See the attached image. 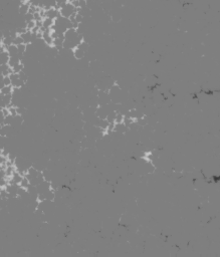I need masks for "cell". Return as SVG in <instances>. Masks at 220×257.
<instances>
[{
  "label": "cell",
  "mask_w": 220,
  "mask_h": 257,
  "mask_svg": "<svg viewBox=\"0 0 220 257\" xmlns=\"http://www.w3.org/2000/svg\"><path fill=\"white\" fill-rule=\"evenodd\" d=\"M58 10H59V15L62 16V17L65 18H71L72 14H74L78 11V9L74 7V4L69 1H64L62 2V4L58 7Z\"/></svg>",
  "instance_id": "1"
},
{
  "label": "cell",
  "mask_w": 220,
  "mask_h": 257,
  "mask_svg": "<svg viewBox=\"0 0 220 257\" xmlns=\"http://www.w3.org/2000/svg\"><path fill=\"white\" fill-rule=\"evenodd\" d=\"M88 47V43H86L85 40L81 41L79 45H76V47L72 49V53H74V57H76V59H81V58L85 56Z\"/></svg>",
  "instance_id": "2"
},
{
  "label": "cell",
  "mask_w": 220,
  "mask_h": 257,
  "mask_svg": "<svg viewBox=\"0 0 220 257\" xmlns=\"http://www.w3.org/2000/svg\"><path fill=\"white\" fill-rule=\"evenodd\" d=\"M29 9H30V4L28 3V2L24 1V2H22V3L20 4V6H19V8H18V10H19L20 15L23 16V15H25L26 13L29 12Z\"/></svg>",
  "instance_id": "3"
},
{
  "label": "cell",
  "mask_w": 220,
  "mask_h": 257,
  "mask_svg": "<svg viewBox=\"0 0 220 257\" xmlns=\"http://www.w3.org/2000/svg\"><path fill=\"white\" fill-rule=\"evenodd\" d=\"M12 91H13V88L11 86H5L0 89V93H1L2 96L12 95Z\"/></svg>",
  "instance_id": "4"
},
{
  "label": "cell",
  "mask_w": 220,
  "mask_h": 257,
  "mask_svg": "<svg viewBox=\"0 0 220 257\" xmlns=\"http://www.w3.org/2000/svg\"><path fill=\"white\" fill-rule=\"evenodd\" d=\"M23 43H24V42H23V39L19 34H17L14 38H13V44H14V45L17 46V45H20V44H23Z\"/></svg>",
  "instance_id": "5"
},
{
  "label": "cell",
  "mask_w": 220,
  "mask_h": 257,
  "mask_svg": "<svg viewBox=\"0 0 220 257\" xmlns=\"http://www.w3.org/2000/svg\"><path fill=\"white\" fill-rule=\"evenodd\" d=\"M4 86H11V81L9 75H5L4 76Z\"/></svg>",
  "instance_id": "6"
},
{
  "label": "cell",
  "mask_w": 220,
  "mask_h": 257,
  "mask_svg": "<svg viewBox=\"0 0 220 257\" xmlns=\"http://www.w3.org/2000/svg\"><path fill=\"white\" fill-rule=\"evenodd\" d=\"M4 86V75L0 74V89H1Z\"/></svg>",
  "instance_id": "7"
}]
</instances>
